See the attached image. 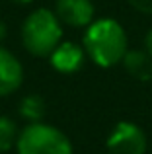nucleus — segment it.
<instances>
[{
  "label": "nucleus",
  "instance_id": "0eeeda50",
  "mask_svg": "<svg viewBox=\"0 0 152 154\" xmlns=\"http://www.w3.org/2000/svg\"><path fill=\"white\" fill-rule=\"evenodd\" d=\"M23 68L8 49L0 45V98H6L22 86Z\"/></svg>",
  "mask_w": 152,
  "mask_h": 154
},
{
  "label": "nucleus",
  "instance_id": "9d476101",
  "mask_svg": "<svg viewBox=\"0 0 152 154\" xmlns=\"http://www.w3.org/2000/svg\"><path fill=\"white\" fill-rule=\"evenodd\" d=\"M18 127L10 117L0 115V154L8 152L10 148L16 146V140H18Z\"/></svg>",
  "mask_w": 152,
  "mask_h": 154
},
{
  "label": "nucleus",
  "instance_id": "6e6552de",
  "mask_svg": "<svg viewBox=\"0 0 152 154\" xmlns=\"http://www.w3.org/2000/svg\"><path fill=\"white\" fill-rule=\"evenodd\" d=\"M121 63L133 78L141 80V82L152 78V57L146 51H127Z\"/></svg>",
  "mask_w": 152,
  "mask_h": 154
},
{
  "label": "nucleus",
  "instance_id": "7ed1b4c3",
  "mask_svg": "<svg viewBox=\"0 0 152 154\" xmlns=\"http://www.w3.org/2000/svg\"><path fill=\"white\" fill-rule=\"evenodd\" d=\"M18 154H72V143L49 123H27L16 140Z\"/></svg>",
  "mask_w": 152,
  "mask_h": 154
},
{
  "label": "nucleus",
  "instance_id": "20e7f679",
  "mask_svg": "<svg viewBox=\"0 0 152 154\" xmlns=\"http://www.w3.org/2000/svg\"><path fill=\"white\" fill-rule=\"evenodd\" d=\"M107 154H146V135L138 125L119 121L105 140Z\"/></svg>",
  "mask_w": 152,
  "mask_h": 154
},
{
  "label": "nucleus",
  "instance_id": "f8f14e48",
  "mask_svg": "<svg viewBox=\"0 0 152 154\" xmlns=\"http://www.w3.org/2000/svg\"><path fill=\"white\" fill-rule=\"evenodd\" d=\"M144 51L152 57V29L146 33V37H144Z\"/></svg>",
  "mask_w": 152,
  "mask_h": 154
},
{
  "label": "nucleus",
  "instance_id": "4468645a",
  "mask_svg": "<svg viewBox=\"0 0 152 154\" xmlns=\"http://www.w3.org/2000/svg\"><path fill=\"white\" fill-rule=\"evenodd\" d=\"M12 2H16V4H29V2H33V0H12Z\"/></svg>",
  "mask_w": 152,
  "mask_h": 154
},
{
  "label": "nucleus",
  "instance_id": "f257e3e1",
  "mask_svg": "<svg viewBox=\"0 0 152 154\" xmlns=\"http://www.w3.org/2000/svg\"><path fill=\"white\" fill-rule=\"evenodd\" d=\"M84 51L102 68H111L119 64L125 53L129 51L123 26L111 18L92 22L84 31Z\"/></svg>",
  "mask_w": 152,
  "mask_h": 154
},
{
  "label": "nucleus",
  "instance_id": "9b49d317",
  "mask_svg": "<svg viewBox=\"0 0 152 154\" xmlns=\"http://www.w3.org/2000/svg\"><path fill=\"white\" fill-rule=\"evenodd\" d=\"M129 2L141 14H152V0H129Z\"/></svg>",
  "mask_w": 152,
  "mask_h": 154
},
{
  "label": "nucleus",
  "instance_id": "39448f33",
  "mask_svg": "<svg viewBox=\"0 0 152 154\" xmlns=\"http://www.w3.org/2000/svg\"><path fill=\"white\" fill-rule=\"evenodd\" d=\"M55 14L65 26L88 27L94 22V4L92 0H57Z\"/></svg>",
  "mask_w": 152,
  "mask_h": 154
},
{
  "label": "nucleus",
  "instance_id": "1a4fd4ad",
  "mask_svg": "<svg viewBox=\"0 0 152 154\" xmlns=\"http://www.w3.org/2000/svg\"><path fill=\"white\" fill-rule=\"evenodd\" d=\"M20 115L26 121H29V123L43 121V117H45V102H43V98L37 94L26 96L20 102Z\"/></svg>",
  "mask_w": 152,
  "mask_h": 154
},
{
  "label": "nucleus",
  "instance_id": "f03ea898",
  "mask_svg": "<svg viewBox=\"0 0 152 154\" xmlns=\"http://www.w3.org/2000/svg\"><path fill=\"white\" fill-rule=\"evenodd\" d=\"M62 39V27L57 14L45 8L31 12L22 26V43L31 55L49 57Z\"/></svg>",
  "mask_w": 152,
  "mask_h": 154
},
{
  "label": "nucleus",
  "instance_id": "423d86ee",
  "mask_svg": "<svg viewBox=\"0 0 152 154\" xmlns=\"http://www.w3.org/2000/svg\"><path fill=\"white\" fill-rule=\"evenodd\" d=\"M51 66L61 74H72V72L80 70L86 59V51L84 47L76 45L72 41H61L49 55Z\"/></svg>",
  "mask_w": 152,
  "mask_h": 154
},
{
  "label": "nucleus",
  "instance_id": "ddd939ff",
  "mask_svg": "<svg viewBox=\"0 0 152 154\" xmlns=\"http://www.w3.org/2000/svg\"><path fill=\"white\" fill-rule=\"evenodd\" d=\"M6 33H8V27H6V23H4L2 20H0V43H2L4 39H6Z\"/></svg>",
  "mask_w": 152,
  "mask_h": 154
}]
</instances>
